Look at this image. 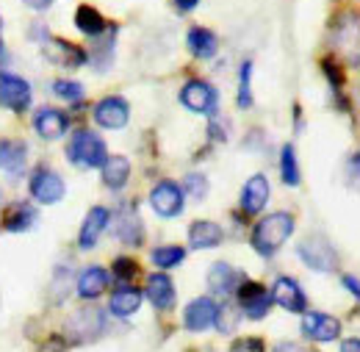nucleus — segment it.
I'll return each instance as SVG.
<instances>
[{
	"label": "nucleus",
	"instance_id": "1",
	"mask_svg": "<svg viewBox=\"0 0 360 352\" xmlns=\"http://www.w3.org/2000/svg\"><path fill=\"white\" fill-rule=\"evenodd\" d=\"M291 233H294V217H291L288 211H274L269 217L258 220V225L252 227L250 241H252V250H255L258 256L271 258V256L288 241Z\"/></svg>",
	"mask_w": 360,
	"mask_h": 352
},
{
	"label": "nucleus",
	"instance_id": "2",
	"mask_svg": "<svg viewBox=\"0 0 360 352\" xmlns=\"http://www.w3.org/2000/svg\"><path fill=\"white\" fill-rule=\"evenodd\" d=\"M330 44H333L335 56H341L344 64L360 67V17L355 11L338 14V20L333 23V31H330Z\"/></svg>",
	"mask_w": 360,
	"mask_h": 352
},
{
	"label": "nucleus",
	"instance_id": "3",
	"mask_svg": "<svg viewBox=\"0 0 360 352\" xmlns=\"http://www.w3.org/2000/svg\"><path fill=\"white\" fill-rule=\"evenodd\" d=\"M105 158H108V147H105V142L97 133L86 131V128L72 133V139L67 144V161L72 167H78V170H97V167L105 164Z\"/></svg>",
	"mask_w": 360,
	"mask_h": 352
},
{
	"label": "nucleus",
	"instance_id": "4",
	"mask_svg": "<svg viewBox=\"0 0 360 352\" xmlns=\"http://www.w3.org/2000/svg\"><path fill=\"white\" fill-rule=\"evenodd\" d=\"M28 194H31V200L39 203V206H56V203L64 200L67 183H64V177L58 175L56 170L39 164V167L31 172V177H28Z\"/></svg>",
	"mask_w": 360,
	"mask_h": 352
},
{
	"label": "nucleus",
	"instance_id": "5",
	"mask_svg": "<svg viewBox=\"0 0 360 352\" xmlns=\"http://www.w3.org/2000/svg\"><path fill=\"white\" fill-rule=\"evenodd\" d=\"M180 103L191 114H205V117L214 120L217 111H219V92L211 87V84L200 81V78H191V81H186L183 89H180Z\"/></svg>",
	"mask_w": 360,
	"mask_h": 352
},
{
	"label": "nucleus",
	"instance_id": "6",
	"mask_svg": "<svg viewBox=\"0 0 360 352\" xmlns=\"http://www.w3.org/2000/svg\"><path fill=\"white\" fill-rule=\"evenodd\" d=\"M297 256L305 261L308 269H314V272H335L338 269V253H335V247L327 239H321V236L302 239L297 244Z\"/></svg>",
	"mask_w": 360,
	"mask_h": 352
},
{
	"label": "nucleus",
	"instance_id": "7",
	"mask_svg": "<svg viewBox=\"0 0 360 352\" xmlns=\"http://www.w3.org/2000/svg\"><path fill=\"white\" fill-rule=\"evenodd\" d=\"M31 100H34V89L31 84L17 75V73H0V106L14 111V114H22L31 108Z\"/></svg>",
	"mask_w": 360,
	"mask_h": 352
},
{
	"label": "nucleus",
	"instance_id": "8",
	"mask_svg": "<svg viewBox=\"0 0 360 352\" xmlns=\"http://www.w3.org/2000/svg\"><path fill=\"white\" fill-rule=\"evenodd\" d=\"M150 206L161 220H175L183 214L186 206V194L175 180H158L150 191Z\"/></svg>",
	"mask_w": 360,
	"mask_h": 352
},
{
	"label": "nucleus",
	"instance_id": "9",
	"mask_svg": "<svg viewBox=\"0 0 360 352\" xmlns=\"http://www.w3.org/2000/svg\"><path fill=\"white\" fill-rule=\"evenodd\" d=\"M91 117H94V122H97L100 128H105V131H120V128H125L128 120H131V106H128L125 97L111 94V97L97 100Z\"/></svg>",
	"mask_w": 360,
	"mask_h": 352
},
{
	"label": "nucleus",
	"instance_id": "10",
	"mask_svg": "<svg viewBox=\"0 0 360 352\" xmlns=\"http://www.w3.org/2000/svg\"><path fill=\"white\" fill-rule=\"evenodd\" d=\"M236 300H238V308L247 319L258 322L264 319L271 308V294L266 291V286L261 283H252V280H244L241 289L236 291Z\"/></svg>",
	"mask_w": 360,
	"mask_h": 352
},
{
	"label": "nucleus",
	"instance_id": "11",
	"mask_svg": "<svg viewBox=\"0 0 360 352\" xmlns=\"http://www.w3.org/2000/svg\"><path fill=\"white\" fill-rule=\"evenodd\" d=\"M219 306H217V300H211V297H197V300H191L186 310H183V325H186V330L188 333H202V330H211V327H217V322H219Z\"/></svg>",
	"mask_w": 360,
	"mask_h": 352
},
{
	"label": "nucleus",
	"instance_id": "12",
	"mask_svg": "<svg viewBox=\"0 0 360 352\" xmlns=\"http://www.w3.org/2000/svg\"><path fill=\"white\" fill-rule=\"evenodd\" d=\"M271 303H277L280 308L291 310V313H305L308 310V297L302 291V286L288 277V275H280L274 283H271Z\"/></svg>",
	"mask_w": 360,
	"mask_h": 352
},
{
	"label": "nucleus",
	"instance_id": "13",
	"mask_svg": "<svg viewBox=\"0 0 360 352\" xmlns=\"http://www.w3.org/2000/svg\"><path fill=\"white\" fill-rule=\"evenodd\" d=\"M302 333L305 339L319 341V344H327V341H335L341 336V322L330 313H316V310H305L302 313Z\"/></svg>",
	"mask_w": 360,
	"mask_h": 352
},
{
	"label": "nucleus",
	"instance_id": "14",
	"mask_svg": "<svg viewBox=\"0 0 360 352\" xmlns=\"http://www.w3.org/2000/svg\"><path fill=\"white\" fill-rule=\"evenodd\" d=\"M42 53H45V58L50 61V64H56V67H67V70L84 67L86 58H89L84 47L67 42V39H53V37L42 44Z\"/></svg>",
	"mask_w": 360,
	"mask_h": 352
},
{
	"label": "nucleus",
	"instance_id": "15",
	"mask_svg": "<svg viewBox=\"0 0 360 352\" xmlns=\"http://www.w3.org/2000/svg\"><path fill=\"white\" fill-rule=\"evenodd\" d=\"M208 289H211V294H217V297H233L238 289H241V283H244V272H238L236 266L225 264V261H217V264L208 269Z\"/></svg>",
	"mask_w": 360,
	"mask_h": 352
},
{
	"label": "nucleus",
	"instance_id": "16",
	"mask_svg": "<svg viewBox=\"0 0 360 352\" xmlns=\"http://www.w3.org/2000/svg\"><path fill=\"white\" fill-rule=\"evenodd\" d=\"M108 222H111V211H108L105 206H94V208H89L86 220H84L81 230H78V247H81V250H94V244H97L100 236L105 233Z\"/></svg>",
	"mask_w": 360,
	"mask_h": 352
},
{
	"label": "nucleus",
	"instance_id": "17",
	"mask_svg": "<svg viewBox=\"0 0 360 352\" xmlns=\"http://www.w3.org/2000/svg\"><path fill=\"white\" fill-rule=\"evenodd\" d=\"M269 203V180L266 175H252L241 189V211L247 217H258Z\"/></svg>",
	"mask_w": 360,
	"mask_h": 352
},
{
	"label": "nucleus",
	"instance_id": "18",
	"mask_svg": "<svg viewBox=\"0 0 360 352\" xmlns=\"http://www.w3.org/2000/svg\"><path fill=\"white\" fill-rule=\"evenodd\" d=\"M34 128L37 133L47 139V142H56L61 139L64 133L70 131V117L61 111V108H53V106H45L34 114Z\"/></svg>",
	"mask_w": 360,
	"mask_h": 352
},
{
	"label": "nucleus",
	"instance_id": "19",
	"mask_svg": "<svg viewBox=\"0 0 360 352\" xmlns=\"http://www.w3.org/2000/svg\"><path fill=\"white\" fill-rule=\"evenodd\" d=\"M144 294H147V300H150L158 310H172L175 308V300H178V294H175V283H172V277H169L167 272H155V275H150V277H147V289H144Z\"/></svg>",
	"mask_w": 360,
	"mask_h": 352
},
{
	"label": "nucleus",
	"instance_id": "20",
	"mask_svg": "<svg viewBox=\"0 0 360 352\" xmlns=\"http://www.w3.org/2000/svg\"><path fill=\"white\" fill-rule=\"evenodd\" d=\"M28 164V147L20 139H3L0 136V170L8 172L11 177L25 175Z\"/></svg>",
	"mask_w": 360,
	"mask_h": 352
},
{
	"label": "nucleus",
	"instance_id": "21",
	"mask_svg": "<svg viewBox=\"0 0 360 352\" xmlns=\"http://www.w3.org/2000/svg\"><path fill=\"white\" fill-rule=\"evenodd\" d=\"M225 241L222 225L211 220H197L188 225V247L191 250H214Z\"/></svg>",
	"mask_w": 360,
	"mask_h": 352
},
{
	"label": "nucleus",
	"instance_id": "22",
	"mask_svg": "<svg viewBox=\"0 0 360 352\" xmlns=\"http://www.w3.org/2000/svg\"><path fill=\"white\" fill-rule=\"evenodd\" d=\"M114 236H117L122 244H131V247H139V244L144 241V225H141L139 214L134 211V206H122V208L117 211Z\"/></svg>",
	"mask_w": 360,
	"mask_h": 352
},
{
	"label": "nucleus",
	"instance_id": "23",
	"mask_svg": "<svg viewBox=\"0 0 360 352\" xmlns=\"http://www.w3.org/2000/svg\"><path fill=\"white\" fill-rule=\"evenodd\" d=\"M70 330L75 341H91L100 336V330H105V316L97 308H81L70 319Z\"/></svg>",
	"mask_w": 360,
	"mask_h": 352
},
{
	"label": "nucleus",
	"instance_id": "24",
	"mask_svg": "<svg viewBox=\"0 0 360 352\" xmlns=\"http://www.w3.org/2000/svg\"><path fill=\"white\" fill-rule=\"evenodd\" d=\"M39 220L37 208L28 203V200H20V203H11L6 211H3V230L8 233H25L31 230Z\"/></svg>",
	"mask_w": 360,
	"mask_h": 352
},
{
	"label": "nucleus",
	"instance_id": "25",
	"mask_svg": "<svg viewBox=\"0 0 360 352\" xmlns=\"http://www.w3.org/2000/svg\"><path fill=\"white\" fill-rule=\"evenodd\" d=\"M111 283V275L103 269V266H89L78 275V283H75V291L81 300H97Z\"/></svg>",
	"mask_w": 360,
	"mask_h": 352
},
{
	"label": "nucleus",
	"instance_id": "26",
	"mask_svg": "<svg viewBox=\"0 0 360 352\" xmlns=\"http://www.w3.org/2000/svg\"><path fill=\"white\" fill-rule=\"evenodd\" d=\"M186 44H188V50H191V56L194 58H214L217 56V50H219V39H217V34L211 31V28H202V25H194V28H188V34H186Z\"/></svg>",
	"mask_w": 360,
	"mask_h": 352
},
{
	"label": "nucleus",
	"instance_id": "27",
	"mask_svg": "<svg viewBox=\"0 0 360 352\" xmlns=\"http://www.w3.org/2000/svg\"><path fill=\"white\" fill-rule=\"evenodd\" d=\"M100 175H103V183L114 191L125 189L128 180H131V161L125 156H108L105 164L100 167Z\"/></svg>",
	"mask_w": 360,
	"mask_h": 352
},
{
	"label": "nucleus",
	"instance_id": "28",
	"mask_svg": "<svg viewBox=\"0 0 360 352\" xmlns=\"http://www.w3.org/2000/svg\"><path fill=\"white\" fill-rule=\"evenodd\" d=\"M141 308V291L134 286H120L111 291V300H108V310L120 319H128L134 316L136 310Z\"/></svg>",
	"mask_w": 360,
	"mask_h": 352
},
{
	"label": "nucleus",
	"instance_id": "29",
	"mask_svg": "<svg viewBox=\"0 0 360 352\" xmlns=\"http://www.w3.org/2000/svg\"><path fill=\"white\" fill-rule=\"evenodd\" d=\"M75 25H78L81 34H86L91 39H97V37H103V34L108 31L105 17H103L94 6H78V11H75Z\"/></svg>",
	"mask_w": 360,
	"mask_h": 352
},
{
	"label": "nucleus",
	"instance_id": "30",
	"mask_svg": "<svg viewBox=\"0 0 360 352\" xmlns=\"http://www.w3.org/2000/svg\"><path fill=\"white\" fill-rule=\"evenodd\" d=\"M150 261L158 266L161 272H167V269H175V266L186 261V250L178 247V244H164V247H155L150 253Z\"/></svg>",
	"mask_w": 360,
	"mask_h": 352
},
{
	"label": "nucleus",
	"instance_id": "31",
	"mask_svg": "<svg viewBox=\"0 0 360 352\" xmlns=\"http://www.w3.org/2000/svg\"><path fill=\"white\" fill-rule=\"evenodd\" d=\"M114 39H117V25H108V31L94 39V67H97V64H100V70H108V67H111V58H114Z\"/></svg>",
	"mask_w": 360,
	"mask_h": 352
},
{
	"label": "nucleus",
	"instance_id": "32",
	"mask_svg": "<svg viewBox=\"0 0 360 352\" xmlns=\"http://www.w3.org/2000/svg\"><path fill=\"white\" fill-rule=\"evenodd\" d=\"M280 177L285 186H300V161H297L294 144H283L280 150Z\"/></svg>",
	"mask_w": 360,
	"mask_h": 352
},
{
	"label": "nucleus",
	"instance_id": "33",
	"mask_svg": "<svg viewBox=\"0 0 360 352\" xmlns=\"http://www.w3.org/2000/svg\"><path fill=\"white\" fill-rule=\"evenodd\" d=\"M250 81H252V61H244L241 70H238V94H236V103L244 111L252 108V87H250Z\"/></svg>",
	"mask_w": 360,
	"mask_h": 352
},
{
	"label": "nucleus",
	"instance_id": "34",
	"mask_svg": "<svg viewBox=\"0 0 360 352\" xmlns=\"http://www.w3.org/2000/svg\"><path fill=\"white\" fill-rule=\"evenodd\" d=\"M183 194L186 197H191V200H205V194H208V177L202 175V172H191V175L183 177Z\"/></svg>",
	"mask_w": 360,
	"mask_h": 352
},
{
	"label": "nucleus",
	"instance_id": "35",
	"mask_svg": "<svg viewBox=\"0 0 360 352\" xmlns=\"http://www.w3.org/2000/svg\"><path fill=\"white\" fill-rule=\"evenodd\" d=\"M50 92H53L56 97L67 100V103H78V100H84V94H86L78 81H64V78L53 81V84H50Z\"/></svg>",
	"mask_w": 360,
	"mask_h": 352
},
{
	"label": "nucleus",
	"instance_id": "36",
	"mask_svg": "<svg viewBox=\"0 0 360 352\" xmlns=\"http://www.w3.org/2000/svg\"><path fill=\"white\" fill-rule=\"evenodd\" d=\"M136 275H139V266L134 258H117L114 261V277L120 280V286H128Z\"/></svg>",
	"mask_w": 360,
	"mask_h": 352
},
{
	"label": "nucleus",
	"instance_id": "37",
	"mask_svg": "<svg viewBox=\"0 0 360 352\" xmlns=\"http://www.w3.org/2000/svg\"><path fill=\"white\" fill-rule=\"evenodd\" d=\"M230 352H264V341L255 339V336H244V339L233 341Z\"/></svg>",
	"mask_w": 360,
	"mask_h": 352
},
{
	"label": "nucleus",
	"instance_id": "38",
	"mask_svg": "<svg viewBox=\"0 0 360 352\" xmlns=\"http://www.w3.org/2000/svg\"><path fill=\"white\" fill-rule=\"evenodd\" d=\"M321 70H324V75L330 78V84H333V92L338 94V92H341V87H344V75H341V70H338L333 61H324V67H321Z\"/></svg>",
	"mask_w": 360,
	"mask_h": 352
},
{
	"label": "nucleus",
	"instance_id": "39",
	"mask_svg": "<svg viewBox=\"0 0 360 352\" xmlns=\"http://www.w3.org/2000/svg\"><path fill=\"white\" fill-rule=\"evenodd\" d=\"M341 283H344V289H347L349 294H355V300L360 303V277H355V275H344Z\"/></svg>",
	"mask_w": 360,
	"mask_h": 352
},
{
	"label": "nucleus",
	"instance_id": "40",
	"mask_svg": "<svg viewBox=\"0 0 360 352\" xmlns=\"http://www.w3.org/2000/svg\"><path fill=\"white\" fill-rule=\"evenodd\" d=\"M172 3H175V8L183 11V14H186V11H194V8L200 6V0H172Z\"/></svg>",
	"mask_w": 360,
	"mask_h": 352
},
{
	"label": "nucleus",
	"instance_id": "41",
	"mask_svg": "<svg viewBox=\"0 0 360 352\" xmlns=\"http://www.w3.org/2000/svg\"><path fill=\"white\" fill-rule=\"evenodd\" d=\"M25 6H31L34 11H45V8H50L53 6V0H22Z\"/></svg>",
	"mask_w": 360,
	"mask_h": 352
},
{
	"label": "nucleus",
	"instance_id": "42",
	"mask_svg": "<svg viewBox=\"0 0 360 352\" xmlns=\"http://www.w3.org/2000/svg\"><path fill=\"white\" fill-rule=\"evenodd\" d=\"M274 352H305L302 347H297L294 341H283V344H277L274 347Z\"/></svg>",
	"mask_w": 360,
	"mask_h": 352
},
{
	"label": "nucleus",
	"instance_id": "43",
	"mask_svg": "<svg viewBox=\"0 0 360 352\" xmlns=\"http://www.w3.org/2000/svg\"><path fill=\"white\" fill-rule=\"evenodd\" d=\"M341 352H360V339H347L341 344Z\"/></svg>",
	"mask_w": 360,
	"mask_h": 352
},
{
	"label": "nucleus",
	"instance_id": "44",
	"mask_svg": "<svg viewBox=\"0 0 360 352\" xmlns=\"http://www.w3.org/2000/svg\"><path fill=\"white\" fill-rule=\"evenodd\" d=\"M349 170H352V175H355V177H360V153L352 158V161H349Z\"/></svg>",
	"mask_w": 360,
	"mask_h": 352
},
{
	"label": "nucleus",
	"instance_id": "45",
	"mask_svg": "<svg viewBox=\"0 0 360 352\" xmlns=\"http://www.w3.org/2000/svg\"><path fill=\"white\" fill-rule=\"evenodd\" d=\"M358 111H360V89H358Z\"/></svg>",
	"mask_w": 360,
	"mask_h": 352
},
{
	"label": "nucleus",
	"instance_id": "46",
	"mask_svg": "<svg viewBox=\"0 0 360 352\" xmlns=\"http://www.w3.org/2000/svg\"><path fill=\"white\" fill-rule=\"evenodd\" d=\"M0 56H3V42H0Z\"/></svg>",
	"mask_w": 360,
	"mask_h": 352
}]
</instances>
